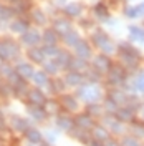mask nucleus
Returning a JSON list of instances; mask_svg holds the SVG:
<instances>
[{
	"label": "nucleus",
	"mask_w": 144,
	"mask_h": 146,
	"mask_svg": "<svg viewBox=\"0 0 144 146\" xmlns=\"http://www.w3.org/2000/svg\"><path fill=\"white\" fill-rule=\"evenodd\" d=\"M118 53H119V60L123 66L126 70H136L139 66V62H141V55L136 50L134 46L127 42H121L118 45Z\"/></svg>",
	"instance_id": "f257e3e1"
},
{
	"label": "nucleus",
	"mask_w": 144,
	"mask_h": 146,
	"mask_svg": "<svg viewBox=\"0 0 144 146\" xmlns=\"http://www.w3.org/2000/svg\"><path fill=\"white\" fill-rule=\"evenodd\" d=\"M91 43L96 48H99L101 53H106V55H113L118 50V46L113 43V40L108 36V33L104 30H101V28L94 30L91 33Z\"/></svg>",
	"instance_id": "f03ea898"
},
{
	"label": "nucleus",
	"mask_w": 144,
	"mask_h": 146,
	"mask_svg": "<svg viewBox=\"0 0 144 146\" xmlns=\"http://www.w3.org/2000/svg\"><path fill=\"white\" fill-rule=\"evenodd\" d=\"M20 56V45L12 38H3L0 40V58L3 62L7 60H15Z\"/></svg>",
	"instance_id": "7ed1b4c3"
},
{
	"label": "nucleus",
	"mask_w": 144,
	"mask_h": 146,
	"mask_svg": "<svg viewBox=\"0 0 144 146\" xmlns=\"http://www.w3.org/2000/svg\"><path fill=\"white\" fill-rule=\"evenodd\" d=\"M76 96L80 98V100L86 101V103H98L101 100V96H103V91L101 88H98L96 85H83L78 93H76Z\"/></svg>",
	"instance_id": "20e7f679"
},
{
	"label": "nucleus",
	"mask_w": 144,
	"mask_h": 146,
	"mask_svg": "<svg viewBox=\"0 0 144 146\" xmlns=\"http://www.w3.org/2000/svg\"><path fill=\"white\" fill-rule=\"evenodd\" d=\"M106 75H108V76H106V80H108L109 86L118 88V86H123L124 82H126V68H124L123 65H116V66L113 65V66H111V70H109Z\"/></svg>",
	"instance_id": "39448f33"
},
{
	"label": "nucleus",
	"mask_w": 144,
	"mask_h": 146,
	"mask_svg": "<svg viewBox=\"0 0 144 146\" xmlns=\"http://www.w3.org/2000/svg\"><path fill=\"white\" fill-rule=\"evenodd\" d=\"M40 42H43V36L38 32V28H28L27 32L22 35V38H20V45L28 46V48L36 46Z\"/></svg>",
	"instance_id": "423d86ee"
},
{
	"label": "nucleus",
	"mask_w": 144,
	"mask_h": 146,
	"mask_svg": "<svg viewBox=\"0 0 144 146\" xmlns=\"http://www.w3.org/2000/svg\"><path fill=\"white\" fill-rule=\"evenodd\" d=\"M136 110H137V106H134V105L119 106V110L116 111V118L123 123H133L136 118Z\"/></svg>",
	"instance_id": "0eeeda50"
},
{
	"label": "nucleus",
	"mask_w": 144,
	"mask_h": 146,
	"mask_svg": "<svg viewBox=\"0 0 144 146\" xmlns=\"http://www.w3.org/2000/svg\"><path fill=\"white\" fill-rule=\"evenodd\" d=\"M93 66L101 73H108L109 70H111V66H113V62H111L109 55L101 53V55H96V56L93 58Z\"/></svg>",
	"instance_id": "6e6552de"
},
{
	"label": "nucleus",
	"mask_w": 144,
	"mask_h": 146,
	"mask_svg": "<svg viewBox=\"0 0 144 146\" xmlns=\"http://www.w3.org/2000/svg\"><path fill=\"white\" fill-rule=\"evenodd\" d=\"M63 13H65V17H68V18H81V15H83V5L80 2H68L63 7Z\"/></svg>",
	"instance_id": "1a4fd4ad"
},
{
	"label": "nucleus",
	"mask_w": 144,
	"mask_h": 146,
	"mask_svg": "<svg viewBox=\"0 0 144 146\" xmlns=\"http://www.w3.org/2000/svg\"><path fill=\"white\" fill-rule=\"evenodd\" d=\"M75 55L80 56V58H83V60H90L91 56H93V48H91L90 42L81 40L80 43L75 46Z\"/></svg>",
	"instance_id": "9d476101"
},
{
	"label": "nucleus",
	"mask_w": 144,
	"mask_h": 146,
	"mask_svg": "<svg viewBox=\"0 0 144 146\" xmlns=\"http://www.w3.org/2000/svg\"><path fill=\"white\" fill-rule=\"evenodd\" d=\"M56 126L63 131H71L75 126V118H71L68 113H58L56 115Z\"/></svg>",
	"instance_id": "9b49d317"
},
{
	"label": "nucleus",
	"mask_w": 144,
	"mask_h": 146,
	"mask_svg": "<svg viewBox=\"0 0 144 146\" xmlns=\"http://www.w3.org/2000/svg\"><path fill=\"white\" fill-rule=\"evenodd\" d=\"M75 126H80L83 129H93L94 128V121H93V116L90 113H80L78 116H75Z\"/></svg>",
	"instance_id": "f8f14e48"
},
{
	"label": "nucleus",
	"mask_w": 144,
	"mask_h": 146,
	"mask_svg": "<svg viewBox=\"0 0 144 146\" xmlns=\"http://www.w3.org/2000/svg\"><path fill=\"white\" fill-rule=\"evenodd\" d=\"M60 103L66 111H76L78 110V98L75 95H70V93H61L60 96Z\"/></svg>",
	"instance_id": "ddd939ff"
},
{
	"label": "nucleus",
	"mask_w": 144,
	"mask_h": 146,
	"mask_svg": "<svg viewBox=\"0 0 144 146\" xmlns=\"http://www.w3.org/2000/svg\"><path fill=\"white\" fill-rule=\"evenodd\" d=\"M53 28L63 36V35H66L70 30H73V25H71V22H70L68 17H60L53 22Z\"/></svg>",
	"instance_id": "4468645a"
},
{
	"label": "nucleus",
	"mask_w": 144,
	"mask_h": 146,
	"mask_svg": "<svg viewBox=\"0 0 144 146\" xmlns=\"http://www.w3.org/2000/svg\"><path fill=\"white\" fill-rule=\"evenodd\" d=\"M28 115H30V118L35 119V121H45L46 116H48V111H46V108L40 106V105H32V103H30V106H28Z\"/></svg>",
	"instance_id": "2eb2a0df"
},
{
	"label": "nucleus",
	"mask_w": 144,
	"mask_h": 146,
	"mask_svg": "<svg viewBox=\"0 0 144 146\" xmlns=\"http://www.w3.org/2000/svg\"><path fill=\"white\" fill-rule=\"evenodd\" d=\"M27 96H28V101H30L32 105H40V106H45L46 96H45V93H43L42 90H38V88H32V90H28Z\"/></svg>",
	"instance_id": "dca6fc26"
},
{
	"label": "nucleus",
	"mask_w": 144,
	"mask_h": 146,
	"mask_svg": "<svg viewBox=\"0 0 144 146\" xmlns=\"http://www.w3.org/2000/svg\"><path fill=\"white\" fill-rule=\"evenodd\" d=\"M15 70H17V73L22 76V78H25V80L33 78V75H35V68H33V65L28 63V62H18L17 66H15Z\"/></svg>",
	"instance_id": "f3484780"
},
{
	"label": "nucleus",
	"mask_w": 144,
	"mask_h": 146,
	"mask_svg": "<svg viewBox=\"0 0 144 146\" xmlns=\"http://www.w3.org/2000/svg\"><path fill=\"white\" fill-rule=\"evenodd\" d=\"M109 96H111L113 100L116 101V103L119 105V106H126V105H129V103L133 101V98H134L133 95H127L126 91L116 90V88H114V90L111 91V95H109Z\"/></svg>",
	"instance_id": "a211bd4d"
},
{
	"label": "nucleus",
	"mask_w": 144,
	"mask_h": 146,
	"mask_svg": "<svg viewBox=\"0 0 144 146\" xmlns=\"http://www.w3.org/2000/svg\"><path fill=\"white\" fill-rule=\"evenodd\" d=\"M27 55H28V58H30V62L32 63H36V65H43V62H45V58H46L43 48H38V46L28 48Z\"/></svg>",
	"instance_id": "6ab92c4d"
},
{
	"label": "nucleus",
	"mask_w": 144,
	"mask_h": 146,
	"mask_svg": "<svg viewBox=\"0 0 144 146\" xmlns=\"http://www.w3.org/2000/svg\"><path fill=\"white\" fill-rule=\"evenodd\" d=\"M83 82H85V75L81 72L71 70V72H68L65 75V83L68 86H80V85H83Z\"/></svg>",
	"instance_id": "aec40b11"
},
{
	"label": "nucleus",
	"mask_w": 144,
	"mask_h": 146,
	"mask_svg": "<svg viewBox=\"0 0 144 146\" xmlns=\"http://www.w3.org/2000/svg\"><path fill=\"white\" fill-rule=\"evenodd\" d=\"M70 133H71V136L75 138V139H78L83 145H90V141L93 139V136L90 135V131H88V129H83V128H80V126H76V128L73 126V129Z\"/></svg>",
	"instance_id": "412c9836"
},
{
	"label": "nucleus",
	"mask_w": 144,
	"mask_h": 146,
	"mask_svg": "<svg viewBox=\"0 0 144 146\" xmlns=\"http://www.w3.org/2000/svg\"><path fill=\"white\" fill-rule=\"evenodd\" d=\"M75 55H71L70 52H66V50H60V53L56 55V58H55V62L58 63L60 68H63V70H68L70 68V65H71V60Z\"/></svg>",
	"instance_id": "4be33fe9"
},
{
	"label": "nucleus",
	"mask_w": 144,
	"mask_h": 146,
	"mask_svg": "<svg viewBox=\"0 0 144 146\" xmlns=\"http://www.w3.org/2000/svg\"><path fill=\"white\" fill-rule=\"evenodd\" d=\"M28 28H30V23H28V20H25V18H15V20L10 22V30H12L13 33L23 35Z\"/></svg>",
	"instance_id": "5701e85b"
},
{
	"label": "nucleus",
	"mask_w": 144,
	"mask_h": 146,
	"mask_svg": "<svg viewBox=\"0 0 144 146\" xmlns=\"http://www.w3.org/2000/svg\"><path fill=\"white\" fill-rule=\"evenodd\" d=\"M23 135H25V139H27L30 145H38V143L43 141V135H42V131L36 129V128H28Z\"/></svg>",
	"instance_id": "b1692460"
},
{
	"label": "nucleus",
	"mask_w": 144,
	"mask_h": 146,
	"mask_svg": "<svg viewBox=\"0 0 144 146\" xmlns=\"http://www.w3.org/2000/svg\"><path fill=\"white\" fill-rule=\"evenodd\" d=\"M124 15L127 18L144 17V2L139 3V5H127V7H124Z\"/></svg>",
	"instance_id": "393cba45"
},
{
	"label": "nucleus",
	"mask_w": 144,
	"mask_h": 146,
	"mask_svg": "<svg viewBox=\"0 0 144 146\" xmlns=\"http://www.w3.org/2000/svg\"><path fill=\"white\" fill-rule=\"evenodd\" d=\"M10 125H12V128L15 129V131H18V133H25L30 126V121H28L27 118H22V116H13L12 118V121H10Z\"/></svg>",
	"instance_id": "a878e982"
},
{
	"label": "nucleus",
	"mask_w": 144,
	"mask_h": 146,
	"mask_svg": "<svg viewBox=\"0 0 144 146\" xmlns=\"http://www.w3.org/2000/svg\"><path fill=\"white\" fill-rule=\"evenodd\" d=\"M91 136L93 139H98V141H108L109 139V131L103 125H94V128L91 129Z\"/></svg>",
	"instance_id": "bb28decb"
},
{
	"label": "nucleus",
	"mask_w": 144,
	"mask_h": 146,
	"mask_svg": "<svg viewBox=\"0 0 144 146\" xmlns=\"http://www.w3.org/2000/svg\"><path fill=\"white\" fill-rule=\"evenodd\" d=\"M127 33L131 42H137V43H144V28L137 27V25H131L127 27Z\"/></svg>",
	"instance_id": "cd10ccee"
},
{
	"label": "nucleus",
	"mask_w": 144,
	"mask_h": 146,
	"mask_svg": "<svg viewBox=\"0 0 144 146\" xmlns=\"http://www.w3.org/2000/svg\"><path fill=\"white\" fill-rule=\"evenodd\" d=\"M42 36H43V43L45 45H56L58 40H60V33L55 28H46L42 33Z\"/></svg>",
	"instance_id": "c85d7f7f"
},
{
	"label": "nucleus",
	"mask_w": 144,
	"mask_h": 146,
	"mask_svg": "<svg viewBox=\"0 0 144 146\" xmlns=\"http://www.w3.org/2000/svg\"><path fill=\"white\" fill-rule=\"evenodd\" d=\"M93 15H94V18H98V20H104L106 22L109 18V10L106 7V3H103V2L96 3L93 7Z\"/></svg>",
	"instance_id": "c756f323"
},
{
	"label": "nucleus",
	"mask_w": 144,
	"mask_h": 146,
	"mask_svg": "<svg viewBox=\"0 0 144 146\" xmlns=\"http://www.w3.org/2000/svg\"><path fill=\"white\" fill-rule=\"evenodd\" d=\"M81 42L80 35H78V32L76 30H70L66 35H63V43L66 46H71V48H75V46L78 45Z\"/></svg>",
	"instance_id": "7c9ffc66"
},
{
	"label": "nucleus",
	"mask_w": 144,
	"mask_h": 146,
	"mask_svg": "<svg viewBox=\"0 0 144 146\" xmlns=\"http://www.w3.org/2000/svg\"><path fill=\"white\" fill-rule=\"evenodd\" d=\"M90 66H88V60H83V58H80V56H73L71 60V65H70V70H75V72H86Z\"/></svg>",
	"instance_id": "2f4dec72"
},
{
	"label": "nucleus",
	"mask_w": 144,
	"mask_h": 146,
	"mask_svg": "<svg viewBox=\"0 0 144 146\" xmlns=\"http://www.w3.org/2000/svg\"><path fill=\"white\" fill-rule=\"evenodd\" d=\"M15 13H17V10L13 5H3L0 2V20H10Z\"/></svg>",
	"instance_id": "473e14b6"
},
{
	"label": "nucleus",
	"mask_w": 144,
	"mask_h": 146,
	"mask_svg": "<svg viewBox=\"0 0 144 146\" xmlns=\"http://www.w3.org/2000/svg\"><path fill=\"white\" fill-rule=\"evenodd\" d=\"M129 131L136 138H144V121H133V123H129Z\"/></svg>",
	"instance_id": "72a5a7b5"
},
{
	"label": "nucleus",
	"mask_w": 144,
	"mask_h": 146,
	"mask_svg": "<svg viewBox=\"0 0 144 146\" xmlns=\"http://www.w3.org/2000/svg\"><path fill=\"white\" fill-rule=\"evenodd\" d=\"M33 83H35L36 86H42V88H45L46 85H48V73L43 70V72H35V75H33Z\"/></svg>",
	"instance_id": "f704fd0d"
},
{
	"label": "nucleus",
	"mask_w": 144,
	"mask_h": 146,
	"mask_svg": "<svg viewBox=\"0 0 144 146\" xmlns=\"http://www.w3.org/2000/svg\"><path fill=\"white\" fill-rule=\"evenodd\" d=\"M86 111L90 113L93 118H98V116H103L106 111H104V106H99L98 103H88L86 106Z\"/></svg>",
	"instance_id": "c9c22d12"
},
{
	"label": "nucleus",
	"mask_w": 144,
	"mask_h": 146,
	"mask_svg": "<svg viewBox=\"0 0 144 146\" xmlns=\"http://www.w3.org/2000/svg\"><path fill=\"white\" fill-rule=\"evenodd\" d=\"M43 68H45V72L50 75V76H53V75H58V72L61 70L60 66H58V63L53 60H50V62H43Z\"/></svg>",
	"instance_id": "e433bc0d"
},
{
	"label": "nucleus",
	"mask_w": 144,
	"mask_h": 146,
	"mask_svg": "<svg viewBox=\"0 0 144 146\" xmlns=\"http://www.w3.org/2000/svg\"><path fill=\"white\" fill-rule=\"evenodd\" d=\"M103 106H104V111H106V113H111V115H116V111L119 110V105H118L111 96H108V98L104 100V105H103Z\"/></svg>",
	"instance_id": "4c0bfd02"
},
{
	"label": "nucleus",
	"mask_w": 144,
	"mask_h": 146,
	"mask_svg": "<svg viewBox=\"0 0 144 146\" xmlns=\"http://www.w3.org/2000/svg\"><path fill=\"white\" fill-rule=\"evenodd\" d=\"M60 106H61V103L55 100H46L45 103V108L48 111V115H58L60 113Z\"/></svg>",
	"instance_id": "58836bf2"
},
{
	"label": "nucleus",
	"mask_w": 144,
	"mask_h": 146,
	"mask_svg": "<svg viewBox=\"0 0 144 146\" xmlns=\"http://www.w3.org/2000/svg\"><path fill=\"white\" fill-rule=\"evenodd\" d=\"M85 78H88L90 82L96 83V82H99V78H101V72H98L94 66H93V68H88V70L85 72Z\"/></svg>",
	"instance_id": "ea45409f"
},
{
	"label": "nucleus",
	"mask_w": 144,
	"mask_h": 146,
	"mask_svg": "<svg viewBox=\"0 0 144 146\" xmlns=\"http://www.w3.org/2000/svg\"><path fill=\"white\" fill-rule=\"evenodd\" d=\"M32 20L35 22L36 25H45L46 23V17H45V13L42 12V10H33L32 12Z\"/></svg>",
	"instance_id": "a19ab883"
},
{
	"label": "nucleus",
	"mask_w": 144,
	"mask_h": 146,
	"mask_svg": "<svg viewBox=\"0 0 144 146\" xmlns=\"http://www.w3.org/2000/svg\"><path fill=\"white\" fill-rule=\"evenodd\" d=\"M43 52H45L46 56H50V58H56V55L60 53V48L56 45H43Z\"/></svg>",
	"instance_id": "79ce46f5"
},
{
	"label": "nucleus",
	"mask_w": 144,
	"mask_h": 146,
	"mask_svg": "<svg viewBox=\"0 0 144 146\" xmlns=\"http://www.w3.org/2000/svg\"><path fill=\"white\" fill-rule=\"evenodd\" d=\"M121 146H141L139 138L136 136H124L121 139Z\"/></svg>",
	"instance_id": "37998d69"
},
{
	"label": "nucleus",
	"mask_w": 144,
	"mask_h": 146,
	"mask_svg": "<svg viewBox=\"0 0 144 146\" xmlns=\"http://www.w3.org/2000/svg\"><path fill=\"white\" fill-rule=\"evenodd\" d=\"M134 88L139 91V93L144 95V72H141L137 75V78H136V82H134Z\"/></svg>",
	"instance_id": "c03bdc74"
},
{
	"label": "nucleus",
	"mask_w": 144,
	"mask_h": 146,
	"mask_svg": "<svg viewBox=\"0 0 144 146\" xmlns=\"http://www.w3.org/2000/svg\"><path fill=\"white\" fill-rule=\"evenodd\" d=\"M12 73H15V68H13V66H9V65H5V63L0 66V75H2V76L9 78Z\"/></svg>",
	"instance_id": "a18cd8bd"
},
{
	"label": "nucleus",
	"mask_w": 144,
	"mask_h": 146,
	"mask_svg": "<svg viewBox=\"0 0 144 146\" xmlns=\"http://www.w3.org/2000/svg\"><path fill=\"white\" fill-rule=\"evenodd\" d=\"M53 85H55V91L56 93H63L66 83H63V80H53Z\"/></svg>",
	"instance_id": "49530a36"
},
{
	"label": "nucleus",
	"mask_w": 144,
	"mask_h": 146,
	"mask_svg": "<svg viewBox=\"0 0 144 146\" xmlns=\"http://www.w3.org/2000/svg\"><path fill=\"white\" fill-rule=\"evenodd\" d=\"M66 3H68V0H55L53 2L55 7H58V9H61V10H63V7L66 5Z\"/></svg>",
	"instance_id": "de8ad7c7"
},
{
	"label": "nucleus",
	"mask_w": 144,
	"mask_h": 146,
	"mask_svg": "<svg viewBox=\"0 0 144 146\" xmlns=\"http://www.w3.org/2000/svg\"><path fill=\"white\" fill-rule=\"evenodd\" d=\"M104 145L106 146H121V143H118L116 139H111V138H109L108 141H104Z\"/></svg>",
	"instance_id": "09e8293b"
},
{
	"label": "nucleus",
	"mask_w": 144,
	"mask_h": 146,
	"mask_svg": "<svg viewBox=\"0 0 144 146\" xmlns=\"http://www.w3.org/2000/svg\"><path fill=\"white\" fill-rule=\"evenodd\" d=\"M88 146H106V145H104L103 141H98V139H91Z\"/></svg>",
	"instance_id": "8fccbe9b"
},
{
	"label": "nucleus",
	"mask_w": 144,
	"mask_h": 146,
	"mask_svg": "<svg viewBox=\"0 0 144 146\" xmlns=\"http://www.w3.org/2000/svg\"><path fill=\"white\" fill-rule=\"evenodd\" d=\"M46 135H48V143H53L55 139H56V136H55V133H53V131H48Z\"/></svg>",
	"instance_id": "3c124183"
},
{
	"label": "nucleus",
	"mask_w": 144,
	"mask_h": 146,
	"mask_svg": "<svg viewBox=\"0 0 144 146\" xmlns=\"http://www.w3.org/2000/svg\"><path fill=\"white\" fill-rule=\"evenodd\" d=\"M81 25L83 27H91V22L90 20H81Z\"/></svg>",
	"instance_id": "603ef678"
},
{
	"label": "nucleus",
	"mask_w": 144,
	"mask_h": 146,
	"mask_svg": "<svg viewBox=\"0 0 144 146\" xmlns=\"http://www.w3.org/2000/svg\"><path fill=\"white\" fill-rule=\"evenodd\" d=\"M141 118H143V121H144V106L141 108Z\"/></svg>",
	"instance_id": "864d4df0"
},
{
	"label": "nucleus",
	"mask_w": 144,
	"mask_h": 146,
	"mask_svg": "<svg viewBox=\"0 0 144 146\" xmlns=\"http://www.w3.org/2000/svg\"><path fill=\"white\" fill-rule=\"evenodd\" d=\"M5 2H9L10 5H12V3H13V2H15V0H5Z\"/></svg>",
	"instance_id": "5fc2aeb1"
},
{
	"label": "nucleus",
	"mask_w": 144,
	"mask_h": 146,
	"mask_svg": "<svg viewBox=\"0 0 144 146\" xmlns=\"http://www.w3.org/2000/svg\"><path fill=\"white\" fill-rule=\"evenodd\" d=\"M2 65H3V60H2V58H0V66H2Z\"/></svg>",
	"instance_id": "6e6d98bb"
},
{
	"label": "nucleus",
	"mask_w": 144,
	"mask_h": 146,
	"mask_svg": "<svg viewBox=\"0 0 144 146\" xmlns=\"http://www.w3.org/2000/svg\"><path fill=\"white\" fill-rule=\"evenodd\" d=\"M0 27H2V20H0Z\"/></svg>",
	"instance_id": "4d7b16f0"
}]
</instances>
